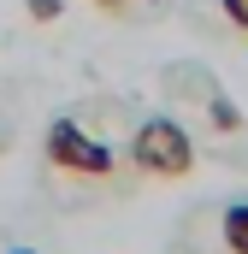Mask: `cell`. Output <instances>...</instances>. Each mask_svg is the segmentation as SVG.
Masks as SVG:
<instances>
[{
    "instance_id": "cell-6",
    "label": "cell",
    "mask_w": 248,
    "mask_h": 254,
    "mask_svg": "<svg viewBox=\"0 0 248 254\" xmlns=\"http://www.w3.org/2000/svg\"><path fill=\"white\" fill-rule=\"evenodd\" d=\"M95 6H101V12H119V6H124V0H95Z\"/></svg>"
},
{
    "instance_id": "cell-4",
    "label": "cell",
    "mask_w": 248,
    "mask_h": 254,
    "mask_svg": "<svg viewBox=\"0 0 248 254\" xmlns=\"http://www.w3.org/2000/svg\"><path fill=\"white\" fill-rule=\"evenodd\" d=\"M24 12H30L36 24H54V18L65 12V0H24Z\"/></svg>"
},
{
    "instance_id": "cell-1",
    "label": "cell",
    "mask_w": 248,
    "mask_h": 254,
    "mask_svg": "<svg viewBox=\"0 0 248 254\" xmlns=\"http://www.w3.org/2000/svg\"><path fill=\"white\" fill-rule=\"evenodd\" d=\"M130 160H136L142 178H189L195 172V142L172 119H142L136 142H130Z\"/></svg>"
},
{
    "instance_id": "cell-7",
    "label": "cell",
    "mask_w": 248,
    "mask_h": 254,
    "mask_svg": "<svg viewBox=\"0 0 248 254\" xmlns=\"http://www.w3.org/2000/svg\"><path fill=\"white\" fill-rule=\"evenodd\" d=\"M12 254H30V249H12Z\"/></svg>"
},
{
    "instance_id": "cell-2",
    "label": "cell",
    "mask_w": 248,
    "mask_h": 254,
    "mask_svg": "<svg viewBox=\"0 0 248 254\" xmlns=\"http://www.w3.org/2000/svg\"><path fill=\"white\" fill-rule=\"evenodd\" d=\"M48 166L54 172H71V178H113L107 142H95L77 119H54L48 125Z\"/></svg>"
},
{
    "instance_id": "cell-5",
    "label": "cell",
    "mask_w": 248,
    "mask_h": 254,
    "mask_svg": "<svg viewBox=\"0 0 248 254\" xmlns=\"http://www.w3.org/2000/svg\"><path fill=\"white\" fill-rule=\"evenodd\" d=\"M219 6H225V18H231L237 30H248V0H219Z\"/></svg>"
},
{
    "instance_id": "cell-3",
    "label": "cell",
    "mask_w": 248,
    "mask_h": 254,
    "mask_svg": "<svg viewBox=\"0 0 248 254\" xmlns=\"http://www.w3.org/2000/svg\"><path fill=\"white\" fill-rule=\"evenodd\" d=\"M219 237H225V249H231V254H248V201L225 207V219H219Z\"/></svg>"
}]
</instances>
